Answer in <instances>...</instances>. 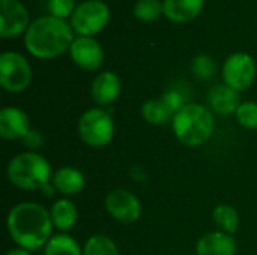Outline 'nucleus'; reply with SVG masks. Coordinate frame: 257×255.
<instances>
[{"instance_id":"12","label":"nucleus","mask_w":257,"mask_h":255,"mask_svg":"<svg viewBox=\"0 0 257 255\" xmlns=\"http://www.w3.org/2000/svg\"><path fill=\"white\" fill-rule=\"evenodd\" d=\"M29 116L18 107H5L0 110V137L8 141L26 140L30 134Z\"/></svg>"},{"instance_id":"5","label":"nucleus","mask_w":257,"mask_h":255,"mask_svg":"<svg viewBox=\"0 0 257 255\" xmlns=\"http://www.w3.org/2000/svg\"><path fill=\"white\" fill-rule=\"evenodd\" d=\"M78 135L80 140L95 149L105 147L114 135V122L108 111L101 107L84 111L78 119Z\"/></svg>"},{"instance_id":"27","label":"nucleus","mask_w":257,"mask_h":255,"mask_svg":"<svg viewBox=\"0 0 257 255\" xmlns=\"http://www.w3.org/2000/svg\"><path fill=\"white\" fill-rule=\"evenodd\" d=\"M161 101L166 104V107L172 111L173 116L185 105V101H184L182 93L178 92V90H175V89H170V90L164 92V93L161 95Z\"/></svg>"},{"instance_id":"8","label":"nucleus","mask_w":257,"mask_h":255,"mask_svg":"<svg viewBox=\"0 0 257 255\" xmlns=\"http://www.w3.org/2000/svg\"><path fill=\"white\" fill-rule=\"evenodd\" d=\"M257 74V66L254 59L248 53H233L230 54L223 65L221 75L226 86L236 92H244L250 89L254 83Z\"/></svg>"},{"instance_id":"7","label":"nucleus","mask_w":257,"mask_h":255,"mask_svg":"<svg viewBox=\"0 0 257 255\" xmlns=\"http://www.w3.org/2000/svg\"><path fill=\"white\" fill-rule=\"evenodd\" d=\"M32 81V68L27 59L17 51H5L0 56V86L9 93L24 92Z\"/></svg>"},{"instance_id":"26","label":"nucleus","mask_w":257,"mask_h":255,"mask_svg":"<svg viewBox=\"0 0 257 255\" xmlns=\"http://www.w3.org/2000/svg\"><path fill=\"white\" fill-rule=\"evenodd\" d=\"M75 2L74 0H48L47 2V9H48V15L60 18V20H66L71 18L74 11H75Z\"/></svg>"},{"instance_id":"14","label":"nucleus","mask_w":257,"mask_h":255,"mask_svg":"<svg viewBox=\"0 0 257 255\" xmlns=\"http://www.w3.org/2000/svg\"><path fill=\"white\" fill-rule=\"evenodd\" d=\"M208 104L212 113H217L221 116H230L236 113V110L239 108L242 102L239 98V92L230 89L229 86L223 83V84L214 86L209 90Z\"/></svg>"},{"instance_id":"16","label":"nucleus","mask_w":257,"mask_h":255,"mask_svg":"<svg viewBox=\"0 0 257 255\" xmlns=\"http://www.w3.org/2000/svg\"><path fill=\"white\" fill-rule=\"evenodd\" d=\"M51 183L54 185L57 194L69 198L80 194L84 189L86 179L84 174L75 167H62L53 173Z\"/></svg>"},{"instance_id":"23","label":"nucleus","mask_w":257,"mask_h":255,"mask_svg":"<svg viewBox=\"0 0 257 255\" xmlns=\"http://www.w3.org/2000/svg\"><path fill=\"white\" fill-rule=\"evenodd\" d=\"M133 14L142 23H154L164 15V5L161 0H137Z\"/></svg>"},{"instance_id":"2","label":"nucleus","mask_w":257,"mask_h":255,"mask_svg":"<svg viewBox=\"0 0 257 255\" xmlns=\"http://www.w3.org/2000/svg\"><path fill=\"white\" fill-rule=\"evenodd\" d=\"M74 30L66 20L42 15L33 20L24 33L26 50L36 59H54L71 48Z\"/></svg>"},{"instance_id":"29","label":"nucleus","mask_w":257,"mask_h":255,"mask_svg":"<svg viewBox=\"0 0 257 255\" xmlns=\"http://www.w3.org/2000/svg\"><path fill=\"white\" fill-rule=\"evenodd\" d=\"M5 255H32V252L27 251V249H23V248L17 246V248H14V249H9Z\"/></svg>"},{"instance_id":"11","label":"nucleus","mask_w":257,"mask_h":255,"mask_svg":"<svg viewBox=\"0 0 257 255\" xmlns=\"http://www.w3.org/2000/svg\"><path fill=\"white\" fill-rule=\"evenodd\" d=\"M72 62L83 71H96L104 62V50L101 44L92 36H78L69 48Z\"/></svg>"},{"instance_id":"6","label":"nucleus","mask_w":257,"mask_h":255,"mask_svg":"<svg viewBox=\"0 0 257 255\" xmlns=\"http://www.w3.org/2000/svg\"><path fill=\"white\" fill-rule=\"evenodd\" d=\"M110 21V8L102 0H86L77 5L69 24L78 36H95Z\"/></svg>"},{"instance_id":"4","label":"nucleus","mask_w":257,"mask_h":255,"mask_svg":"<svg viewBox=\"0 0 257 255\" xmlns=\"http://www.w3.org/2000/svg\"><path fill=\"white\" fill-rule=\"evenodd\" d=\"M8 180L23 191H41L51 182L53 173L50 162L36 152L15 155L6 167Z\"/></svg>"},{"instance_id":"18","label":"nucleus","mask_w":257,"mask_h":255,"mask_svg":"<svg viewBox=\"0 0 257 255\" xmlns=\"http://www.w3.org/2000/svg\"><path fill=\"white\" fill-rule=\"evenodd\" d=\"M51 221L54 228L60 230V233H68L74 228L78 219V210L72 200L63 197L54 201V204L50 209Z\"/></svg>"},{"instance_id":"25","label":"nucleus","mask_w":257,"mask_h":255,"mask_svg":"<svg viewBox=\"0 0 257 255\" xmlns=\"http://www.w3.org/2000/svg\"><path fill=\"white\" fill-rule=\"evenodd\" d=\"M236 122L245 129H257V102H242L235 113Z\"/></svg>"},{"instance_id":"15","label":"nucleus","mask_w":257,"mask_h":255,"mask_svg":"<svg viewBox=\"0 0 257 255\" xmlns=\"http://www.w3.org/2000/svg\"><path fill=\"white\" fill-rule=\"evenodd\" d=\"M236 242L232 234L224 231H212L202 236L196 243L197 255H235Z\"/></svg>"},{"instance_id":"10","label":"nucleus","mask_w":257,"mask_h":255,"mask_svg":"<svg viewBox=\"0 0 257 255\" xmlns=\"http://www.w3.org/2000/svg\"><path fill=\"white\" fill-rule=\"evenodd\" d=\"M29 26V12L20 0H0V35L3 38L26 33Z\"/></svg>"},{"instance_id":"22","label":"nucleus","mask_w":257,"mask_h":255,"mask_svg":"<svg viewBox=\"0 0 257 255\" xmlns=\"http://www.w3.org/2000/svg\"><path fill=\"white\" fill-rule=\"evenodd\" d=\"M83 255H120L117 245L105 234L90 236L84 246Z\"/></svg>"},{"instance_id":"9","label":"nucleus","mask_w":257,"mask_h":255,"mask_svg":"<svg viewBox=\"0 0 257 255\" xmlns=\"http://www.w3.org/2000/svg\"><path fill=\"white\" fill-rule=\"evenodd\" d=\"M105 210L108 215L122 224H133L142 215V203L140 200L126 189L117 188L107 194L104 201Z\"/></svg>"},{"instance_id":"21","label":"nucleus","mask_w":257,"mask_h":255,"mask_svg":"<svg viewBox=\"0 0 257 255\" xmlns=\"http://www.w3.org/2000/svg\"><path fill=\"white\" fill-rule=\"evenodd\" d=\"M212 218L215 225L220 228V231H224L227 234L233 236L239 228V213L230 204L217 206L212 212Z\"/></svg>"},{"instance_id":"17","label":"nucleus","mask_w":257,"mask_h":255,"mask_svg":"<svg viewBox=\"0 0 257 255\" xmlns=\"http://www.w3.org/2000/svg\"><path fill=\"white\" fill-rule=\"evenodd\" d=\"M164 15L176 24H187L196 20L203 11L205 0H163Z\"/></svg>"},{"instance_id":"1","label":"nucleus","mask_w":257,"mask_h":255,"mask_svg":"<svg viewBox=\"0 0 257 255\" xmlns=\"http://www.w3.org/2000/svg\"><path fill=\"white\" fill-rule=\"evenodd\" d=\"M6 228L17 246L32 252L50 242L54 225L48 209L35 201H23L8 212Z\"/></svg>"},{"instance_id":"3","label":"nucleus","mask_w":257,"mask_h":255,"mask_svg":"<svg viewBox=\"0 0 257 255\" xmlns=\"http://www.w3.org/2000/svg\"><path fill=\"white\" fill-rule=\"evenodd\" d=\"M173 134L187 147L205 144L214 134L215 119L211 108L202 104H185L172 120Z\"/></svg>"},{"instance_id":"28","label":"nucleus","mask_w":257,"mask_h":255,"mask_svg":"<svg viewBox=\"0 0 257 255\" xmlns=\"http://www.w3.org/2000/svg\"><path fill=\"white\" fill-rule=\"evenodd\" d=\"M41 192H42V195L47 197V198H51V197H54V194H57V191H56V188H54V185H53L51 182L47 183V185L41 189Z\"/></svg>"},{"instance_id":"13","label":"nucleus","mask_w":257,"mask_h":255,"mask_svg":"<svg viewBox=\"0 0 257 255\" xmlns=\"http://www.w3.org/2000/svg\"><path fill=\"white\" fill-rule=\"evenodd\" d=\"M120 89H122L120 78L111 71H104L98 74L95 80L92 81L90 95H92V99L99 107H107V105H111L119 98Z\"/></svg>"},{"instance_id":"24","label":"nucleus","mask_w":257,"mask_h":255,"mask_svg":"<svg viewBox=\"0 0 257 255\" xmlns=\"http://www.w3.org/2000/svg\"><path fill=\"white\" fill-rule=\"evenodd\" d=\"M191 71L196 78H199L202 81H208L217 72V62L208 54H199L193 60Z\"/></svg>"},{"instance_id":"20","label":"nucleus","mask_w":257,"mask_h":255,"mask_svg":"<svg viewBox=\"0 0 257 255\" xmlns=\"http://www.w3.org/2000/svg\"><path fill=\"white\" fill-rule=\"evenodd\" d=\"M44 255H83V249L72 236L59 233L44 246Z\"/></svg>"},{"instance_id":"19","label":"nucleus","mask_w":257,"mask_h":255,"mask_svg":"<svg viewBox=\"0 0 257 255\" xmlns=\"http://www.w3.org/2000/svg\"><path fill=\"white\" fill-rule=\"evenodd\" d=\"M142 117L145 122L154 126H163L173 120L172 111L166 107V104L160 99H148L142 105Z\"/></svg>"}]
</instances>
